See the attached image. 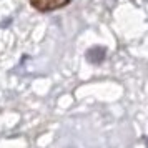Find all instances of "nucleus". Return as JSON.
Segmentation results:
<instances>
[{
    "instance_id": "f257e3e1",
    "label": "nucleus",
    "mask_w": 148,
    "mask_h": 148,
    "mask_svg": "<svg viewBox=\"0 0 148 148\" xmlns=\"http://www.w3.org/2000/svg\"><path fill=\"white\" fill-rule=\"evenodd\" d=\"M72 0H30V5L38 12H53L67 7Z\"/></svg>"
}]
</instances>
